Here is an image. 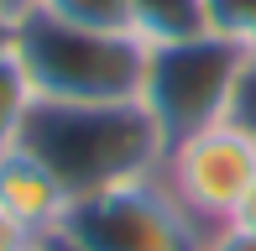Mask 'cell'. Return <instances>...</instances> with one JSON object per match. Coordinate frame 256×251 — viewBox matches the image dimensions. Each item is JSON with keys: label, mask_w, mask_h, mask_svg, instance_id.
I'll return each instance as SVG.
<instances>
[{"label": "cell", "mask_w": 256, "mask_h": 251, "mask_svg": "<svg viewBox=\"0 0 256 251\" xmlns=\"http://www.w3.org/2000/svg\"><path fill=\"white\" fill-rule=\"evenodd\" d=\"M225 120H230V126H240L246 136H256V48L240 52V68H236V84H230Z\"/></svg>", "instance_id": "10"}, {"label": "cell", "mask_w": 256, "mask_h": 251, "mask_svg": "<svg viewBox=\"0 0 256 251\" xmlns=\"http://www.w3.org/2000/svg\"><path fill=\"white\" fill-rule=\"evenodd\" d=\"M52 236L78 251H204L209 246V230L168 194L157 173L100 194H78Z\"/></svg>", "instance_id": "3"}, {"label": "cell", "mask_w": 256, "mask_h": 251, "mask_svg": "<svg viewBox=\"0 0 256 251\" xmlns=\"http://www.w3.org/2000/svg\"><path fill=\"white\" fill-rule=\"evenodd\" d=\"M21 146L37 152L74 199L131 184V178H152L168 157V136L142 100H115V105L37 100Z\"/></svg>", "instance_id": "1"}, {"label": "cell", "mask_w": 256, "mask_h": 251, "mask_svg": "<svg viewBox=\"0 0 256 251\" xmlns=\"http://www.w3.org/2000/svg\"><path fill=\"white\" fill-rule=\"evenodd\" d=\"M230 225H246V230H256V184H251V194L240 199V210H236V220Z\"/></svg>", "instance_id": "14"}, {"label": "cell", "mask_w": 256, "mask_h": 251, "mask_svg": "<svg viewBox=\"0 0 256 251\" xmlns=\"http://www.w3.org/2000/svg\"><path fill=\"white\" fill-rule=\"evenodd\" d=\"M204 251H256V230H246V225H220V230H209Z\"/></svg>", "instance_id": "13"}, {"label": "cell", "mask_w": 256, "mask_h": 251, "mask_svg": "<svg viewBox=\"0 0 256 251\" xmlns=\"http://www.w3.org/2000/svg\"><path fill=\"white\" fill-rule=\"evenodd\" d=\"M37 10V0H0V16L6 21H21V16H32Z\"/></svg>", "instance_id": "15"}, {"label": "cell", "mask_w": 256, "mask_h": 251, "mask_svg": "<svg viewBox=\"0 0 256 251\" xmlns=\"http://www.w3.org/2000/svg\"><path fill=\"white\" fill-rule=\"evenodd\" d=\"M0 204H6L32 236H52L58 225H63L74 194L58 184V173L37 152L10 146V152H0Z\"/></svg>", "instance_id": "6"}, {"label": "cell", "mask_w": 256, "mask_h": 251, "mask_svg": "<svg viewBox=\"0 0 256 251\" xmlns=\"http://www.w3.org/2000/svg\"><path fill=\"white\" fill-rule=\"evenodd\" d=\"M131 6H136V37L146 48L214 32V0H131Z\"/></svg>", "instance_id": "7"}, {"label": "cell", "mask_w": 256, "mask_h": 251, "mask_svg": "<svg viewBox=\"0 0 256 251\" xmlns=\"http://www.w3.org/2000/svg\"><path fill=\"white\" fill-rule=\"evenodd\" d=\"M157 178L204 230H220V225L236 220L240 199L256 184V136H246L230 120L188 131L168 146Z\"/></svg>", "instance_id": "5"}, {"label": "cell", "mask_w": 256, "mask_h": 251, "mask_svg": "<svg viewBox=\"0 0 256 251\" xmlns=\"http://www.w3.org/2000/svg\"><path fill=\"white\" fill-rule=\"evenodd\" d=\"M10 37H16V21H6V16H0V48H6Z\"/></svg>", "instance_id": "16"}, {"label": "cell", "mask_w": 256, "mask_h": 251, "mask_svg": "<svg viewBox=\"0 0 256 251\" xmlns=\"http://www.w3.org/2000/svg\"><path fill=\"white\" fill-rule=\"evenodd\" d=\"M32 110H37V84H32L16 42H6V48H0V152L21 146Z\"/></svg>", "instance_id": "8"}, {"label": "cell", "mask_w": 256, "mask_h": 251, "mask_svg": "<svg viewBox=\"0 0 256 251\" xmlns=\"http://www.w3.org/2000/svg\"><path fill=\"white\" fill-rule=\"evenodd\" d=\"M37 10L52 16V21H63V26L136 37V6L131 0H37Z\"/></svg>", "instance_id": "9"}, {"label": "cell", "mask_w": 256, "mask_h": 251, "mask_svg": "<svg viewBox=\"0 0 256 251\" xmlns=\"http://www.w3.org/2000/svg\"><path fill=\"white\" fill-rule=\"evenodd\" d=\"M37 246H42V236H32L26 225L0 204V251H37Z\"/></svg>", "instance_id": "12"}, {"label": "cell", "mask_w": 256, "mask_h": 251, "mask_svg": "<svg viewBox=\"0 0 256 251\" xmlns=\"http://www.w3.org/2000/svg\"><path fill=\"white\" fill-rule=\"evenodd\" d=\"M16 52L26 63L37 100L52 105H115V100H142L146 84V48L142 37H120V32H84L63 26V21L32 16L16 21Z\"/></svg>", "instance_id": "2"}, {"label": "cell", "mask_w": 256, "mask_h": 251, "mask_svg": "<svg viewBox=\"0 0 256 251\" xmlns=\"http://www.w3.org/2000/svg\"><path fill=\"white\" fill-rule=\"evenodd\" d=\"M240 52H246V42L230 37V32H204V37H188V42L152 48L142 105L162 126L168 146L178 136H188V131H204V126L225 120Z\"/></svg>", "instance_id": "4"}, {"label": "cell", "mask_w": 256, "mask_h": 251, "mask_svg": "<svg viewBox=\"0 0 256 251\" xmlns=\"http://www.w3.org/2000/svg\"><path fill=\"white\" fill-rule=\"evenodd\" d=\"M214 32H230L256 48V0H214Z\"/></svg>", "instance_id": "11"}]
</instances>
